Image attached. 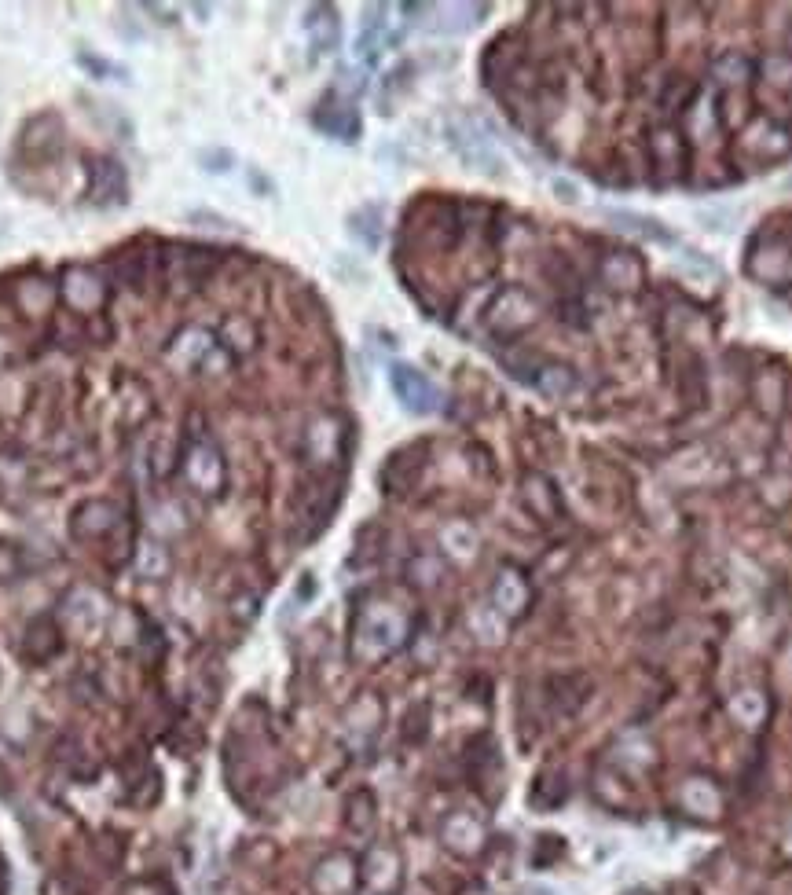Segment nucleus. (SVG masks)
Returning a JSON list of instances; mask_svg holds the SVG:
<instances>
[{"mask_svg":"<svg viewBox=\"0 0 792 895\" xmlns=\"http://www.w3.org/2000/svg\"><path fill=\"white\" fill-rule=\"evenodd\" d=\"M305 30H308V41H312V52L316 56H327L334 52L341 41V23H338V12L330 8V4H319L312 8L305 19Z\"/></svg>","mask_w":792,"mask_h":895,"instance_id":"39448f33","label":"nucleus"},{"mask_svg":"<svg viewBox=\"0 0 792 895\" xmlns=\"http://www.w3.org/2000/svg\"><path fill=\"white\" fill-rule=\"evenodd\" d=\"M312 884H316L319 895H345V892H352V888L360 884V866H356L352 855L334 851V855H327V859L316 866Z\"/></svg>","mask_w":792,"mask_h":895,"instance_id":"f03ea898","label":"nucleus"},{"mask_svg":"<svg viewBox=\"0 0 792 895\" xmlns=\"http://www.w3.org/2000/svg\"><path fill=\"white\" fill-rule=\"evenodd\" d=\"M316 125L327 129L330 136H338V140H356V133H360L356 111H352L349 103H334V100H323V107L316 111Z\"/></svg>","mask_w":792,"mask_h":895,"instance_id":"1a4fd4ad","label":"nucleus"},{"mask_svg":"<svg viewBox=\"0 0 792 895\" xmlns=\"http://www.w3.org/2000/svg\"><path fill=\"white\" fill-rule=\"evenodd\" d=\"M451 144L459 147V155L470 162V166H477L481 173H499V158H495L492 144H488V136L481 133H470V129H451Z\"/></svg>","mask_w":792,"mask_h":895,"instance_id":"0eeeda50","label":"nucleus"},{"mask_svg":"<svg viewBox=\"0 0 792 895\" xmlns=\"http://www.w3.org/2000/svg\"><path fill=\"white\" fill-rule=\"evenodd\" d=\"M400 642V620L393 613H378V617H367L356 624V646L371 657H382Z\"/></svg>","mask_w":792,"mask_h":895,"instance_id":"7ed1b4c3","label":"nucleus"},{"mask_svg":"<svg viewBox=\"0 0 792 895\" xmlns=\"http://www.w3.org/2000/svg\"><path fill=\"white\" fill-rule=\"evenodd\" d=\"M136 573L143 580H162L169 573V551L158 540H140L136 543Z\"/></svg>","mask_w":792,"mask_h":895,"instance_id":"9b49d317","label":"nucleus"},{"mask_svg":"<svg viewBox=\"0 0 792 895\" xmlns=\"http://www.w3.org/2000/svg\"><path fill=\"white\" fill-rule=\"evenodd\" d=\"M121 510L107 499H92L85 507L77 510V521H74V536L81 540H99V536H110V529L118 525Z\"/></svg>","mask_w":792,"mask_h":895,"instance_id":"20e7f679","label":"nucleus"},{"mask_svg":"<svg viewBox=\"0 0 792 895\" xmlns=\"http://www.w3.org/2000/svg\"><path fill=\"white\" fill-rule=\"evenodd\" d=\"M191 481L198 485V492L206 496H217L220 485H224V466H220V455L213 448H198L191 455Z\"/></svg>","mask_w":792,"mask_h":895,"instance_id":"9d476101","label":"nucleus"},{"mask_svg":"<svg viewBox=\"0 0 792 895\" xmlns=\"http://www.w3.org/2000/svg\"><path fill=\"white\" fill-rule=\"evenodd\" d=\"M609 221L620 228V232H631L638 239H653V243H675V235L657 221V217H646V213H631V210H609L605 213Z\"/></svg>","mask_w":792,"mask_h":895,"instance_id":"6e6552de","label":"nucleus"},{"mask_svg":"<svg viewBox=\"0 0 792 895\" xmlns=\"http://www.w3.org/2000/svg\"><path fill=\"white\" fill-rule=\"evenodd\" d=\"M440 837H444V848L455 855H473L484 844V826L473 815H451L440 829Z\"/></svg>","mask_w":792,"mask_h":895,"instance_id":"423d86ee","label":"nucleus"},{"mask_svg":"<svg viewBox=\"0 0 792 895\" xmlns=\"http://www.w3.org/2000/svg\"><path fill=\"white\" fill-rule=\"evenodd\" d=\"M125 895H180L173 881L165 877H140V881L125 884Z\"/></svg>","mask_w":792,"mask_h":895,"instance_id":"4468645a","label":"nucleus"},{"mask_svg":"<svg viewBox=\"0 0 792 895\" xmlns=\"http://www.w3.org/2000/svg\"><path fill=\"white\" fill-rule=\"evenodd\" d=\"M389 386H393L400 408L411 411V415H433V411L440 408V389L433 386L418 367L393 364V371H389Z\"/></svg>","mask_w":792,"mask_h":895,"instance_id":"f257e3e1","label":"nucleus"},{"mask_svg":"<svg viewBox=\"0 0 792 895\" xmlns=\"http://www.w3.org/2000/svg\"><path fill=\"white\" fill-rule=\"evenodd\" d=\"M495 606L517 617L521 606H525V584H521V576L517 573H503L499 576V584H495Z\"/></svg>","mask_w":792,"mask_h":895,"instance_id":"f8f14e48","label":"nucleus"},{"mask_svg":"<svg viewBox=\"0 0 792 895\" xmlns=\"http://www.w3.org/2000/svg\"><path fill=\"white\" fill-rule=\"evenodd\" d=\"M378 221H382V213L374 210V206H363V210L352 213L349 232L360 235L363 246H378V239H382V228H378Z\"/></svg>","mask_w":792,"mask_h":895,"instance_id":"ddd939ff","label":"nucleus"}]
</instances>
